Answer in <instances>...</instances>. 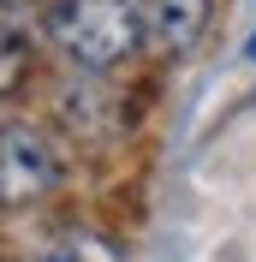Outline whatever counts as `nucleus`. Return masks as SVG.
Returning <instances> with one entry per match:
<instances>
[{"label":"nucleus","mask_w":256,"mask_h":262,"mask_svg":"<svg viewBox=\"0 0 256 262\" xmlns=\"http://www.w3.org/2000/svg\"><path fill=\"white\" fill-rule=\"evenodd\" d=\"M42 30L83 72H108V66H119L143 42L131 0H48L42 6Z\"/></svg>","instance_id":"1"},{"label":"nucleus","mask_w":256,"mask_h":262,"mask_svg":"<svg viewBox=\"0 0 256 262\" xmlns=\"http://www.w3.org/2000/svg\"><path fill=\"white\" fill-rule=\"evenodd\" d=\"M60 149L30 125H6L0 131V209H30L60 185Z\"/></svg>","instance_id":"2"},{"label":"nucleus","mask_w":256,"mask_h":262,"mask_svg":"<svg viewBox=\"0 0 256 262\" xmlns=\"http://www.w3.org/2000/svg\"><path fill=\"white\" fill-rule=\"evenodd\" d=\"M137 30H143L161 54H185V48H197L203 30H208V0H143V6H137Z\"/></svg>","instance_id":"3"},{"label":"nucleus","mask_w":256,"mask_h":262,"mask_svg":"<svg viewBox=\"0 0 256 262\" xmlns=\"http://www.w3.org/2000/svg\"><path fill=\"white\" fill-rule=\"evenodd\" d=\"M36 262H125V250L113 245L108 232H90V227H66V232H54L48 245L36 250Z\"/></svg>","instance_id":"4"},{"label":"nucleus","mask_w":256,"mask_h":262,"mask_svg":"<svg viewBox=\"0 0 256 262\" xmlns=\"http://www.w3.org/2000/svg\"><path fill=\"white\" fill-rule=\"evenodd\" d=\"M24 72H30V36L12 18H0V101L24 83Z\"/></svg>","instance_id":"5"},{"label":"nucleus","mask_w":256,"mask_h":262,"mask_svg":"<svg viewBox=\"0 0 256 262\" xmlns=\"http://www.w3.org/2000/svg\"><path fill=\"white\" fill-rule=\"evenodd\" d=\"M244 60H250V66H256V36H250V42H244Z\"/></svg>","instance_id":"6"}]
</instances>
